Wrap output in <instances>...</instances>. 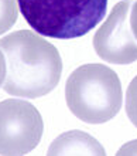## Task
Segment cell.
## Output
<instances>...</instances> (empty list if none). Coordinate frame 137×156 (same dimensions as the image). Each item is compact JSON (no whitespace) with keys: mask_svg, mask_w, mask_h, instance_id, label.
Returning <instances> with one entry per match:
<instances>
[{"mask_svg":"<svg viewBox=\"0 0 137 156\" xmlns=\"http://www.w3.org/2000/svg\"><path fill=\"white\" fill-rule=\"evenodd\" d=\"M6 58L3 90L9 95L38 98L58 85L62 60L55 45L31 30H17L0 38Z\"/></svg>","mask_w":137,"mask_h":156,"instance_id":"cell-1","label":"cell"},{"mask_svg":"<svg viewBox=\"0 0 137 156\" xmlns=\"http://www.w3.org/2000/svg\"><path fill=\"white\" fill-rule=\"evenodd\" d=\"M69 111L86 123H103L119 114L123 102L117 74L103 64H84L71 73L65 84Z\"/></svg>","mask_w":137,"mask_h":156,"instance_id":"cell-2","label":"cell"},{"mask_svg":"<svg viewBox=\"0 0 137 156\" xmlns=\"http://www.w3.org/2000/svg\"><path fill=\"white\" fill-rule=\"evenodd\" d=\"M17 4L36 33L60 40L88 34L108 10V0H17Z\"/></svg>","mask_w":137,"mask_h":156,"instance_id":"cell-3","label":"cell"},{"mask_svg":"<svg viewBox=\"0 0 137 156\" xmlns=\"http://www.w3.org/2000/svg\"><path fill=\"white\" fill-rule=\"evenodd\" d=\"M44 131L41 114L23 99L0 102V155H27L40 144Z\"/></svg>","mask_w":137,"mask_h":156,"instance_id":"cell-4","label":"cell"},{"mask_svg":"<svg viewBox=\"0 0 137 156\" xmlns=\"http://www.w3.org/2000/svg\"><path fill=\"white\" fill-rule=\"evenodd\" d=\"M130 7L129 0L119 2L93 36V48L103 61L110 64L137 61V40L130 27Z\"/></svg>","mask_w":137,"mask_h":156,"instance_id":"cell-5","label":"cell"},{"mask_svg":"<svg viewBox=\"0 0 137 156\" xmlns=\"http://www.w3.org/2000/svg\"><path fill=\"white\" fill-rule=\"evenodd\" d=\"M48 155H105V149L86 132L69 131L50 145Z\"/></svg>","mask_w":137,"mask_h":156,"instance_id":"cell-6","label":"cell"},{"mask_svg":"<svg viewBox=\"0 0 137 156\" xmlns=\"http://www.w3.org/2000/svg\"><path fill=\"white\" fill-rule=\"evenodd\" d=\"M17 0H0V34L6 33L16 24L19 17Z\"/></svg>","mask_w":137,"mask_h":156,"instance_id":"cell-7","label":"cell"},{"mask_svg":"<svg viewBox=\"0 0 137 156\" xmlns=\"http://www.w3.org/2000/svg\"><path fill=\"white\" fill-rule=\"evenodd\" d=\"M126 114L137 128V75L132 80L126 91Z\"/></svg>","mask_w":137,"mask_h":156,"instance_id":"cell-8","label":"cell"},{"mask_svg":"<svg viewBox=\"0 0 137 156\" xmlns=\"http://www.w3.org/2000/svg\"><path fill=\"white\" fill-rule=\"evenodd\" d=\"M130 27L137 40V2L133 4V10H130Z\"/></svg>","mask_w":137,"mask_h":156,"instance_id":"cell-9","label":"cell"},{"mask_svg":"<svg viewBox=\"0 0 137 156\" xmlns=\"http://www.w3.org/2000/svg\"><path fill=\"white\" fill-rule=\"evenodd\" d=\"M4 78H6V58H4V54L0 48V87L4 82Z\"/></svg>","mask_w":137,"mask_h":156,"instance_id":"cell-10","label":"cell"}]
</instances>
